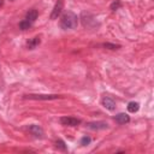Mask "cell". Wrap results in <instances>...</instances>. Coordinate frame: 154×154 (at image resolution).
Returning <instances> with one entry per match:
<instances>
[{
	"mask_svg": "<svg viewBox=\"0 0 154 154\" xmlns=\"http://www.w3.org/2000/svg\"><path fill=\"white\" fill-rule=\"evenodd\" d=\"M77 25H78V18H77V16L72 11H67V12H65L63 14L61 20H60V26L64 30L76 29Z\"/></svg>",
	"mask_w": 154,
	"mask_h": 154,
	"instance_id": "obj_1",
	"label": "cell"
},
{
	"mask_svg": "<svg viewBox=\"0 0 154 154\" xmlns=\"http://www.w3.org/2000/svg\"><path fill=\"white\" fill-rule=\"evenodd\" d=\"M63 7H64V0H58L53 7L52 13H51V19H57L61 13Z\"/></svg>",
	"mask_w": 154,
	"mask_h": 154,
	"instance_id": "obj_2",
	"label": "cell"
},
{
	"mask_svg": "<svg viewBox=\"0 0 154 154\" xmlns=\"http://www.w3.org/2000/svg\"><path fill=\"white\" fill-rule=\"evenodd\" d=\"M60 123L66 126H77L81 123V120L77 118H73V117H63V118H60Z\"/></svg>",
	"mask_w": 154,
	"mask_h": 154,
	"instance_id": "obj_3",
	"label": "cell"
},
{
	"mask_svg": "<svg viewBox=\"0 0 154 154\" xmlns=\"http://www.w3.org/2000/svg\"><path fill=\"white\" fill-rule=\"evenodd\" d=\"M26 99H31V100H54V99H58L60 97L59 95H34V94H30V95H25Z\"/></svg>",
	"mask_w": 154,
	"mask_h": 154,
	"instance_id": "obj_4",
	"label": "cell"
},
{
	"mask_svg": "<svg viewBox=\"0 0 154 154\" xmlns=\"http://www.w3.org/2000/svg\"><path fill=\"white\" fill-rule=\"evenodd\" d=\"M101 103L105 108L109 109V111H114L116 109V102L113 99H111L109 96H103L102 100H101Z\"/></svg>",
	"mask_w": 154,
	"mask_h": 154,
	"instance_id": "obj_5",
	"label": "cell"
},
{
	"mask_svg": "<svg viewBox=\"0 0 154 154\" xmlns=\"http://www.w3.org/2000/svg\"><path fill=\"white\" fill-rule=\"evenodd\" d=\"M88 128L93 130H101V129H107V123L103 122H94V123H88Z\"/></svg>",
	"mask_w": 154,
	"mask_h": 154,
	"instance_id": "obj_6",
	"label": "cell"
},
{
	"mask_svg": "<svg viewBox=\"0 0 154 154\" xmlns=\"http://www.w3.org/2000/svg\"><path fill=\"white\" fill-rule=\"evenodd\" d=\"M29 131H30L32 135H35L36 137H42V136H43V130H42L38 125H35V124L30 125V126H29Z\"/></svg>",
	"mask_w": 154,
	"mask_h": 154,
	"instance_id": "obj_7",
	"label": "cell"
},
{
	"mask_svg": "<svg viewBox=\"0 0 154 154\" xmlns=\"http://www.w3.org/2000/svg\"><path fill=\"white\" fill-rule=\"evenodd\" d=\"M114 120L118 123V124H125V123H129L130 122V117L125 113H119L114 117Z\"/></svg>",
	"mask_w": 154,
	"mask_h": 154,
	"instance_id": "obj_8",
	"label": "cell"
},
{
	"mask_svg": "<svg viewBox=\"0 0 154 154\" xmlns=\"http://www.w3.org/2000/svg\"><path fill=\"white\" fill-rule=\"evenodd\" d=\"M37 16H38L37 11L32 8V10H29V11L26 12V14H25V19H26L28 22L32 23V22H35V20L37 19Z\"/></svg>",
	"mask_w": 154,
	"mask_h": 154,
	"instance_id": "obj_9",
	"label": "cell"
},
{
	"mask_svg": "<svg viewBox=\"0 0 154 154\" xmlns=\"http://www.w3.org/2000/svg\"><path fill=\"white\" fill-rule=\"evenodd\" d=\"M40 42H41V38H40L38 36H35V37L30 38V40L26 42V47H28L29 49H34V48H36V47L40 45Z\"/></svg>",
	"mask_w": 154,
	"mask_h": 154,
	"instance_id": "obj_10",
	"label": "cell"
},
{
	"mask_svg": "<svg viewBox=\"0 0 154 154\" xmlns=\"http://www.w3.org/2000/svg\"><path fill=\"white\" fill-rule=\"evenodd\" d=\"M138 108H140V103H138V102L131 101V102L128 103V111H129L130 113H135V112H137Z\"/></svg>",
	"mask_w": 154,
	"mask_h": 154,
	"instance_id": "obj_11",
	"label": "cell"
},
{
	"mask_svg": "<svg viewBox=\"0 0 154 154\" xmlns=\"http://www.w3.org/2000/svg\"><path fill=\"white\" fill-rule=\"evenodd\" d=\"M31 24H32V23H30V22H28L26 19H24V20H22V22L19 23V28H20L22 30H26V29H29V28L31 26Z\"/></svg>",
	"mask_w": 154,
	"mask_h": 154,
	"instance_id": "obj_12",
	"label": "cell"
},
{
	"mask_svg": "<svg viewBox=\"0 0 154 154\" xmlns=\"http://www.w3.org/2000/svg\"><path fill=\"white\" fill-rule=\"evenodd\" d=\"M90 137L89 136H84V137H82V140H81V144L82 146H88L89 143H90Z\"/></svg>",
	"mask_w": 154,
	"mask_h": 154,
	"instance_id": "obj_13",
	"label": "cell"
},
{
	"mask_svg": "<svg viewBox=\"0 0 154 154\" xmlns=\"http://www.w3.org/2000/svg\"><path fill=\"white\" fill-rule=\"evenodd\" d=\"M57 147H59V148H61V149H66L65 143H64L61 140H58V141H57Z\"/></svg>",
	"mask_w": 154,
	"mask_h": 154,
	"instance_id": "obj_14",
	"label": "cell"
},
{
	"mask_svg": "<svg viewBox=\"0 0 154 154\" xmlns=\"http://www.w3.org/2000/svg\"><path fill=\"white\" fill-rule=\"evenodd\" d=\"M119 6H120V4H119L118 1H117V2H113V4L111 5V10H113V11H116V10H117V8L119 7Z\"/></svg>",
	"mask_w": 154,
	"mask_h": 154,
	"instance_id": "obj_15",
	"label": "cell"
},
{
	"mask_svg": "<svg viewBox=\"0 0 154 154\" xmlns=\"http://www.w3.org/2000/svg\"><path fill=\"white\" fill-rule=\"evenodd\" d=\"M103 46H105V47H109L111 49H117V48H118V46H116V45H111V43H105Z\"/></svg>",
	"mask_w": 154,
	"mask_h": 154,
	"instance_id": "obj_16",
	"label": "cell"
},
{
	"mask_svg": "<svg viewBox=\"0 0 154 154\" xmlns=\"http://www.w3.org/2000/svg\"><path fill=\"white\" fill-rule=\"evenodd\" d=\"M4 5V0H0V7Z\"/></svg>",
	"mask_w": 154,
	"mask_h": 154,
	"instance_id": "obj_17",
	"label": "cell"
},
{
	"mask_svg": "<svg viewBox=\"0 0 154 154\" xmlns=\"http://www.w3.org/2000/svg\"><path fill=\"white\" fill-rule=\"evenodd\" d=\"M11 1H14V0H11Z\"/></svg>",
	"mask_w": 154,
	"mask_h": 154,
	"instance_id": "obj_18",
	"label": "cell"
}]
</instances>
